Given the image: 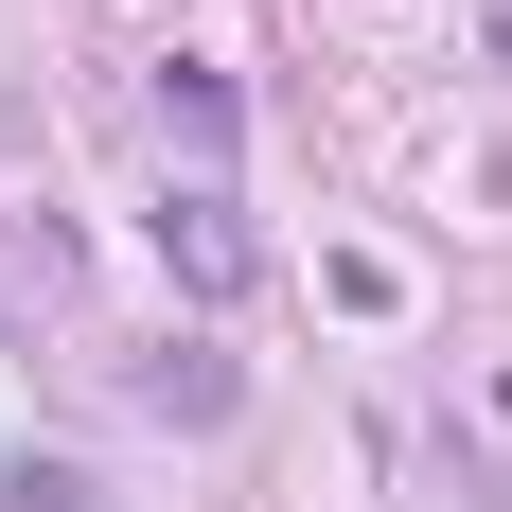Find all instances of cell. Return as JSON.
I'll return each mask as SVG.
<instances>
[{
  "mask_svg": "<svg viewBox=\"0 0 512 512\" xmlns=\"http://www.w3.org/2000/svg\"><path fill=\"white\" fill-rule=\"evenodd\" d=\"M159 248H177L195 301H230V283H248V212H230V177H177V195H159Z\"/></svg>",
  "mask_w": 512,
  "mask_h": 512,
  "instance_id": "1",
  "label": "cell"
},
{
  "mask_svg": "<svg viewBox=\"0 0 512 512\" xmlns=\"http://www.w3.org/2000/svg\"><path fill=\"white\" fill-rule=\"evenodd\" d=\"M159 142L195 159V177H230V89H212L195 53H177V71H159Z\"/></svg>",
  "mask_w": 512,
  "mask_h": 512,
  "instance_id": "2",
  "label": "cell"
}]
</instances>
